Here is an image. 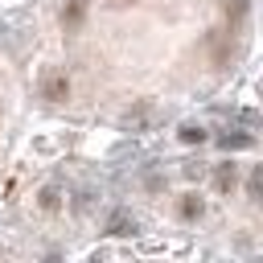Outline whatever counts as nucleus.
Listing matches in <instances>:
<instances>
[{"mask_svg": "<svg viewBox=\"0 0 263 263\" xmlns=\"http://www.w3.org/2000/svg\"><path fill=\"white\" fill-rule=\"evenodd\" d=\"M181 140H185V144H201V140H205V132L189 123V127H181Z\"/></svg>", "mask_w": 263, "mask_h": 263, "instance_id": "obj_6", "label": "nucleus"}, {"mask_svg": "<svg viewBox=\"0 0 263 263\" xmlns=\"http://www.w3.org/2000/svg\"><path fill=\"white\" fill-rule=\"evenodd\" d=\"M255 144V136H247V132H226L222 136V148L230 152V148H251Z\"/></svg>", "mask_w": 263, "mask_h": 263, "instance_id": "obj_3", "label": "nucleus"}, {"mask_svg": "<svg viewBox=\"0 0 263 263\" xmlns=\"http://www.w3.org/2000/svg\"><path fill=\"white\" fill-rule=\"evenodd\" d=\"M41 205H45V210H58V189H45V193H41Z\"/></svg>", "mask_w": 263, "mask_h": 263, "instance_id": "obj_9", "label": "nucleus"}, {"mask_svg": "<svg viewBox=\"0 0 263 263\" xmlns=\"http://www.w3.org/2000/svg\"><path fill=\"white\" fill-rule=\"evenodd\" d=\"M82 16H86V0H70V4L62 8V25H66V29H78Z\"/></svg>", "mask_w": 263, "mask_h": 263, "instance_id": "obj_2", "label": "nucleus"}, {"mask_svg": "<svg viewBox=\"0 0 263 263\" xmlns=\"http://www.w3.org/2000/svg\"><path fill=\"white\" fill-rule=\"evenodd\" d=\"M242 8H247L242 0H226V16H230V21H238V16H242Z\"/></svg>", "mask_w": 263, "mask_h": 263, "instance_id": "obj_8", "label": "nucleus"}, {"mask_svg": "<svg viewBox=\"0 0 263 263\" xmlns=\"http://www.w3.org/2000/svg\"><path fill=\"white\" fill-rule=\"evenodd\" d=\"M41 95H45L49 103H62V99H70V78H66V74H49V78L41 82Z\"/></svg>", "mask_w": 263, "mask_h": 263, "instance_id": "obj_1", "label": "nucleus"}, {"mask_svg": "<svg viewBox=\"0 0 263 263\" xmlns=\"http://www.w3.org/2000/svg\"><path fill=\"white\" fill-rule=\"evenodd\" d=\"M259 189H263V168H255V173H251V181H247V193H251L255 201H259Z\"/></svg>", "mask_w": 263, "mask_h": 263, "instance_id": "obj_7", "label": "nucleus"}, {"mask_svg": "<svg viewBox=\"0 0 263 263\" xmlns=\"http://www.w3.org/2000/svg\"><path fill=\"white\" fill-rule=\"evenodd\" d=\"M177 214H181V218H201V197H197V193H189V197H181V205H177Z\"/></svg>", "mask_w": 263, "mask_h": 263, "instance_id": "obj_4", "label": "nucleus"}, {"mask_svg": "<svg viewBox=\"0 0 263 263\" xmlns=\"http://www.w3.org/2000/svg\"><path fill=\"white\" fill-rule=\"evenodd\" d=\"M111 234H132V230H127V218H123V214H119V218H111Z\"/></svg>", "mask_w": 263, "mask_h": 263, "instance_id": "obj_10", "label": "nucleus"}, {"mask_svg": "<svg viewBox=\"0 0 263 263\" xmlns=\"http://www.w3.org/2000/svg\"><path fill=\"white\" fill-rule=\"evenodd\" d=\"M214 181H218V189H222V193H226V189H234V181H238V168H234V164H222V168H218V177H214Z\"/></svg>", "mask_w": 263, "mask_h": 263, "instance_id": "obj_5", "label": "nucleus"}]
</instances>
